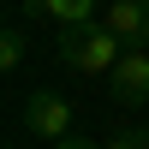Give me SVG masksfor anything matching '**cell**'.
<instances>
[{"label": "cell", "mask_w": 149, "mask_h": 149, "mask_svg": "<svg viewBox=\"0 0 149 149\" xmlns=\"http://www.w3.org/2000/svg\"><path fill=\"white\" fill-rule=\"evenodd\" d=\"M60 60H66L72 72H84V78H107V72L119 66V54H125V42H119L113 30H107L102 18L90 24H60Z\"/></svg>", "instance_id": "obj_1"}, {"label": "cell", "mask_w": 149, "mask_h": 149, "mask_svg": "<svg viewBox=\"0 0 149 149\" xmlns=\"http://www.w3.org/2000/svg\"><path fill=\"white\" fill-rule=\"evenodd\" d=\"M72 119H78V107H72L60 90H36L30 102H24V125H30L36 137H48V143L72 137Z\"/></svg>", "instance_id": "obj_2"}, {"label": "cell", "mask_w": 149, "mask_h": 149, "mask_svg": "<svg viewBox=\"0 0 149 149\" xmlns=\"http://www.w3.org/2000/svg\"><path fill=\"white\" fill-rule=\"evenodd\" d=\"M107 95L119 107H143L149 102V48H125L119 66L107 72Z\"/></svg>", "instance_id": "obj_3"}, {"label": "cell", "mask_w": 149, "mask_h": 149, "mask_svg": "<svg viewBox=\"0 0 149 149\" xmlns=\"http://www.w3.org/2000/svg\"><path fill=\"white\" fill-rule=\"evenodd\" d=\"M102 24L125 48H149V0H113V6L102 12Z\"/></svg>", "instance_id": "obj_4"}, {"label": "cell", "mask_w": 149, "mask_h": 149, "mask_svg": "<svg viewBox=\"0 0 149 149\" xmlns=\"http://www.w3.org/2000/svg\"><path fill=\"white\" fill-rule=\"evenodd\" d=\"M30 18H54V24H90L95 18V0H24Z\"/></svg>", "instance_id": "obj_5"}, {"label": "cell", "mask_w": 149, "mask_h": 149, "mask_svg": "<svg viewBox=\"0 0 149 149\" xmlns=\"http://www.w3.org/2000/svg\"><path fill=\"white\" fill-rule=\"evenodd\" d=\"M18 66H24V30L6 24L0 30V72H18Z\"/></svg>", "instance_id": "obj_6"}, {"label": "cell", "mask_w": 149, "mask_h": 149, "mask_svg": "<svg viewBox=\"0 0 149 149\" xmlns=\"http://www.w3.org/2000/svg\"><path fill=\"white\" fill-rule=\"evenodd\" d=\"M107 149H149V125H125L107 137Z\"/></svg>", "instance_id": "obj_7"}, {"label": "cell", "mask_w": 149, "mask_h": 149, "mask_svg": "<svg viewBox=\"0 0 149 149\" xmlns=\"http://www.w3.org/2000/svg\"><path fill=\"white\" fill-rule=\"evenodd\" d=\"M54 149H107V143H95V137H84V131H72V137H60Z\"/></svg>", "instance_id": "obj_8"}]
</instances>
